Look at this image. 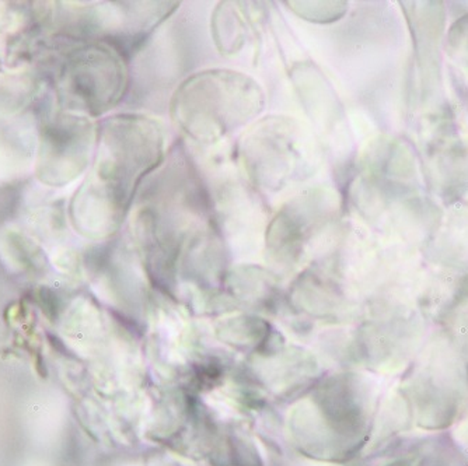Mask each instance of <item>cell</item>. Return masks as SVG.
Masks as SVG:
<instances>
[{"label": "cell", "mask_w": 468, "mask_h": 466, "mask_svg": "<svg viewBox=\"0 0 468 466\" xmlns=\"http://www.w3.org/2000/svg\"><path fill=\"white\" fill-rule=\"evenodd\" d=\"M165 129L144 115L110 118L100 133L93 173L79 192L80 204L99 209L115 223L133 201L136 189L165 162Z\"/></svg>", "instance_id": "6da1fadb"}, {"label": "cell", "mask_w": 468, "mask_h": 466, "mask_svg": "<svg viewBox=\"0 0 468 466\" xmlns=\"http://www.w3.org/2000/svg\"><path fill=\"white\" fill-rule=\"evenodd\" d=\"M265 96L254 79L229 69L189 76L170 102L173 121L189 139L212 144L261 114Z\"/></svg>", "instance_id": "7a4b0ae2"}, {"label": "cell", "mask_w": 468, "mask_h": 466, "mask_svg": "<svg viewBox=\"0 0 468 466\" xmlns=\"http://www.w3.org/2000/svg\"><path fill=\"white\" fill-rule=\"evenodd\" d=\"M292 118L260 121L240 143L244 170L255 186L278 191L296 180L307 165L306 142Z\"/></svg>", "instance_id": "3957f363"}, {"label": "cell", "mask_w": 468, "mask_h": 466, "mask_svg": "<svg viewBox=\"0 0 468 466\" xmlns=\"http://www.w3.org/2000/svg\"><path fill=\"white\" fill-rule=\"evenodd\" d=\"M128 89L125 57L105 42L76 49L65 63L60 90L70 110L99 117L114 108Z\"/></svg>", "instance_id": "277c9868"}, {"label": "cell", "mask_w": 468, "mask_h": 466, "mask_svg": "<svg viewBox=\"0 0 468 466\" xmlns=\"http://www.w3.org/2000/svg\"><path fill=\"white\" fill-rule=\"evenodd\" d=\"M241 4L223 2L212 17V36L218 49L225 55L238 54L249 37V18Z\"/></svg>", "instance_id": "5b68a950"}, {"label": "cell", "mask_w": 468, "mask_h": 466, "mask_svg": "<svg viewBox=\"0 0 468 466\" xmlns=\"http://www.w3.org/2000/svg\"><path fill=\"white\" fill-rule=\"evenodd\" d=\"M286 6L303 20L317 25L339 20L346 12V2H286Z\"/></svg>", "instance_id": "8992f818"}]
</instances>
